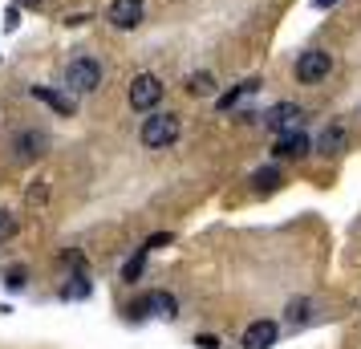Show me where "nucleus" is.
Wrapping results in <instances>:
<instances>
[{"label":"nucleus","mask_w":361,"mask_h":349,"mask_svg":"<svg viewBox=\"0 0 361 349\" xmlns=\"http://www.w3.org/2000/svg\"><path fill=\"white\" fill-rule=\"evenodd\" d=\"M106 17H110L114 29H126L130 33V29L142 25V0H110V13Z\"/></svg>","instance_id":"obj_5"},{"label":"nucleus","mask_w":361,"mask_h":349,"mask_svg":"<svg viewBox=\"0 0 361 349\" xmlns=\"http://www.w3.org/2000/svg\"><path fill=\"white\" fill-rule=\"evenodd\" d=\"M276 337H280V329L272 325V321H256V325L244 329V349H272Z\"/></svg>","instance_id":"obj_9"},{"label":"nucleus","mask_w":361,"mask_h":349,"mask_svg":"<svg viewBox=\"0 0 361 349\" xmlns=\"http://www.w3.org/2000/svg\"><path fill=\"white\" fill-rule=\"evenodd\" d=\"M90 293V284H85V276H73V284L66 288V297H85Z\"/></svg>","instance_id":"obj_19"},{"label":"nucleus","mask_w":361,"mask_h":349,"mask_svg":"<svg viewBox=\"0 0 361 349\" xmlns=\"http://www.w3.org/2000/svg\"><path fill=\"white\" fill-rule=\"evenodd\" d=\"M33 98L49 102L61 118H73V110H78V106H73V98H61V94H53V90H45V85H33Z\"/></svg>","instance_id":"obj_13"},{"label":"nucleus","mask_w":361,"mask_h":349,"mask_svg":"<svg viewBox=\"0 0 361 349\" xmlns=\"http://www.w3.org/2000/svg\"><path fill=\"white\" fill-rule=\"evenodd\" d=\"M280 183V166H260V171H252V187H260V191H272Z\"/></svg>","instance_id":"obj_15"},{"label":"nucleus","mask_w":361,"mask_h":349,"mask_svg":"<svg viewBox=\"0 0 361 349\" xmlns=\"http://www.w3.org/2000/svg\"><path fill=\"white\" fill-rule=\"evenodd\" d=\"M13 150H17V159H41L49 150V138H45V130H20L13 138Z\"/></svg>","instance_id":"obj_8"},{"label":"nucleus","mask_w":361,"mask_h":349,"mask_svg":"<svg viewBox=\"0 0 361 349\" xmlns=\"http://www.w3.org/2000/svg\"><path fill=\"white\" fill-rule=\"evenodd\" d=\"M337 0H312V8H333Z\"/></svg>","instance_id":"obj_22"},{"label":"nucleus","mask_w":361,"mask_h":349,"mask_svg":"<svg viewBox=\"0 0 361 349\" xmlns=\"http://www.w3.org/2000/svg\"><path fill=\"white\" fill-rule=\"evenodd\" d=\"M329 69H333V57H329L325 49H309V53L296 57V82L317 85V82H325L329 78Z\"/></svg>","instance_id":"obj_3"},{"label":"nucleus","mask_w":361,"mask_h":349,"mask_svg":"<svg viewBox=\"0 0 361 349\" xmlns=\"http://www.w3.org/2000/svg\"><path fill=\"white\" fill-rule=\"evenodd\" d=\"M163 244H171V232H163V235H150V240H147V252H150V248H163Z\"/></svg>","instance_id":"obj_20"},{"label":"nucleus","mask_w":361,"mask_h":349,"mask_svg":"<svg viewBox=\"0 0 361 349\" xmlns=\"http://www.w3.org/2000/svg\"><path fill=\"white\" fill-rule=\"evenodd\" d=\"M252 94H260V78H244L240 85H231L228 94H219V110H235L244 98H252Z\"/></svg>","instance_id":"obj_11"},{"label":"nucleus","mask_w":361,"mask_h":349,"mask_svg":"<svg viewBox=\"0 0 361 349\" xmlns=\"http://www.w3.org/2000/svg\"><path fill=\"white\" fill-rule=\"evenodd\" d=\"M212 90H215V78L207 73V69H199V73L187 78V94H195V98H207Z\"/></svg>","instance_id":"obj_14"},{"label":"nucleus","mask_w":361,"mask_h":349,"mask_svg":"<svg viewBox=\"0 0 361 349\" xmlns=\"http://www.w3.org/2000/svg\"><path fill=\"white\" fill-rule=\"evenodd\" d=\"M312 150V142H309V134L305 130H284L276 138V147H272V154L276 159H288V163H296V159H305Z\"/></svg>","instance_id":"obj_6"},{"label":"nucleus","mask_w":361,"mask_h":349,"mask_svg":"<svg viewBox=\"0 0 361 349\" xmlns=\"http://www.w3.org/2000/svg\"><path fill=\"white\" fill-rule=\"evenodd\" d=\"M317 150H321V154H345V150H349V130H345V126H337V122H333V126H325V130H321V138H317Z\"/></svg>","instance_id":"obj_10"},{"label":"nucleus","mask_w":361,"mask_h":349,"mask_svg":"<svg viewBox=\"0 0 361 349\" xmlns=\"http://www.w3.org/2000/svg\"><path fill=\"white\" fill-rule=\"evenodd\" d=\"M20 284H25V272H20V268H13V272H8V288H20Z\"/></svg>","instance_id":"obj_21"},{"label":"nucleus","mask_w":361,"mask_h":349,"mask_svg":"<svg viewBox=\"0 0 361 349\" xmlns=\"http://www.w3.org/2000/svg\"><path fill=\"white\" fill-rule=\"evenodd\" d=\"M142 264H147V248H138V252L130 256V260H126V268H122V281L134 284L138 276H142Z\"/></svg>","instance_id":"obj_16"},{"label":"nucleus","mask_w":361,"mask_h":349,"mask_svg":"<svg viewBox=\"0 0 361 349\" xmlns=\"http://www.w3.org/2000/svg\"><path fill=\"white\" fill-rule=\"evenodd\" d=\"M134 313H159V317H175V300L166 297V293H150L147 300H138V305H134Z\"/></svg>","instance_id":"obj_12"},{"label":"nucleus","mask_w":361,"mask_h":349,"mask_svg":"<svg viewBox=\"0 0 361 349\" xmlns=\"http://www.w3.org/2000/svg\"><path fill=\"white\" fill-rule=\"evenodd\" d=\"M264 126H268V130H280V134L296 130V126H300V106H296V102H276V106L264 114Z\"/></svg>","instance_id":"obj_7"},{"label":"nucleus","mask_w":361,"mask_h":349,"mask_svg":"<svg viewBox=\"0 0 361 349\" xmlns=\"http://www.w3.org/2000/svg\"><path fill=\"white\" fill-rule=\"evenodd\" d=\"M66 85L73 90V94H94L102 85V66L94 61V57H73L66 69Z\"/></svg>","instance_id":"obj_2"},{"label":"nucleus","mask_w":361,"mask_h":349,"mask_svg":"<svg viewBox=\"0 0 361 349\" xmlns=\"http://www.w3.org/2000/svg\"><path fill=\"white\" fill-rule=\"evenodd\" d=\"M179 114H154V118H147L142 122V147L147 150H166V147H175L179 142Z\"/></svg>","instance_id":"obj_1"},{"label":"nucleus","mask_w":361,"mask_h":349,"mask_svg":"<svg viewBox=\"0 0 361 349\" xmlns=\"http://www.w3.org/2000/svg\"><path fill=\"white\" fill-rule=\"evenodd\" d=\"M309 309H312L309 300H293V305H288V313H293V329H296V325H309V321H312Z\"/></svg>","instance_id":"obj_17"},{"label":"nucleus","mask_w":361,"mask_h":349,"mask_svg":"<svg viewBox=\"0 0 361 349\" xmlns=\"http://www.w3.org/2000/svg\"><path fill=\"white\" fill-rule=\"evenodd\" d=\"M17 235V219H13V212H0V240H13Z\"/></svg>","instance_id":"obj_18"},{"label":"nucleus","mask_w":361,"mask_h":349,"mask_svg":"<svg viewBox=\"0 0 361 349\" xmlns=\"http://www.w3.org/2000/svg\"><path fill=\"white\" fill-rule=\"evenodd\" d=\"M163 102V82L154 78V73H138L130 82V106L138 110V114H147V110H154Z\"/></svg>","instance_id":"obj_4"},{"label":"nucleus","mask_w":361,"mask_h":349,"mask_svg":"<svg viewBox=\"0 0 361 349\" xmlns=\"http://www.w3.org/2000/svg\"><path fill=\"white\" fill-rule=\"evenodd\" d=\"M20 4H41V0H20Z\"/></svg>","instance_id":"obj_23"}]
</instances>
